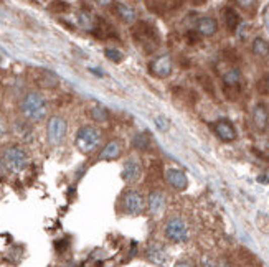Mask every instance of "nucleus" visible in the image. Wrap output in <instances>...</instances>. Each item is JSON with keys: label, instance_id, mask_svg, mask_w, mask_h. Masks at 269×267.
<instances>
[{"label": "nucleus", "instance_id": "f257e3e1", "mask_svg": "<svg viewBox=\"0 0 269 267\" xmlns=\"http://www.w3.org/2000/svg\"><path fill=\"white\" fill-rule=\"evenodd\" d=\"M132 38L141 48H144L146 53H152L160 45V35L155 25L151 22L141 20L132 27Z\"/></svg>", "mask_w": 269, "mask_h": 267}, {"label": "nucleus", "instance_id": "f03ea898", "mask_svg": "<svg viewBox=\"0 0 269 267\" xmlns=\"http://www.w3.org/2000/svg\"><path fill=\"white\" fill-rule=\"evenodd\" d=\"M22 113L32 122H40L48 114V104L47 99L43 97L40 92H28L22 101Z\"/></svg>", "mask_w": 269, "mask_h": 267}, {"label": "nucleus", "instance_id": "7ed1b4c3", "mask_svg": "<svg viewBox=\"0 0 269 267\" xmlns=\"http://www.w3.org/2000/svg\"><path fill=\"white\" fill-rule=\"evenodd\" d=\"M76 148L84 155H89L101 145V130L93 127V126H83L76 132V139H74Z\"/></svg>", "mask_w": 269, "mask_h": 267}, {"label": "nucleus", "instance_id": "20e7f679", "mask_svg": "<svg viewBox=\"0 0 269 267\" xmlns=\"http://www.w3.org/2000/svg\"><path fill=\"white\" fill-rule=\"evenodd\" d=\"M4 165L7 167V170L12 173H20L28 169L30 165V157L25 148L20 145H10L5 148L4 152Z\"/></svg>", "mask_w": 269, "mask_h": 267}, {"label": "nucleus", "instance_id": "39448f33", "mask_svg": "<svg viewBox=\"0 0 269 267\" xmlns=\"http://www.w3.org/2000/svg\"><path fill=\"white\" fill-rule=\"evenodd\" d=\"M164 234L165 238L175 244H184L190 239V228L189 223L180 216H172L168 218L164 228Z\"/></svg>", "mask_w": 269, "mask_h": 267}, {"label": "nucleus", "instance_id": "423d86ee", "mask_svg": "<svg viewBox=\"0 0 269 267\" xmlns=\"http://www.w3.org/2000/svg\"><path fill=\"white\" fill-rule=\"evenodd\" d=\"M119 208L127 216H139L146 209V198L137 190H126L119 200Z\"/></svg>", "mask_w": 269, "mask_h": 267}, {"label": "nucleus", "instance_id": "0eeeda50", "mask_svg": "<svg viewBox=\"0 0 269 267\" xmlns=\"http://www.w3.org/2000/svg\"><path fill=\"white\" fill-rule=\"evenodd\" d=\"M68 134V124L63 117L53 116L50 117L47 126V139L52 145H61L66 139Z\"/></svg>", "mask_w": 269, "mask_h": 267}, {"label": "nucleus", "instance_id": "6e6552de", "mask_svg": "<svg viewBox=\"0 0 269 267\" xmlns=\"http://www.w3.org/2000/svg\"><path fill=\"white\" fill-rule=\"evenodd\" d=\"M142 160L137 157V155H130V157L124 162V169H122V180L127 185H134L142 178Z\"/></svg>", "mask_w": 269, "mask_h": 267}, {"label": "nucleus", "instance_id": "1a4fd4ad", "mask_svg": "<svg viewBox=\"0 0 269 267\" xmlns=\"http://www.w3.org/2000/svg\"><path fill=\"white\" fill-rule=\"evenodd\" d=\"M146 208L151 213L154 218H159V216L164 215V211L167 208V198L165 193L162 190H152L147 196L146 201Z\"/></svg>", "mask_w": 269, "mask_h": 267}, {"label": "nucleus", "instance_id": "9d476101", "mask_svg": "<svg viewBox=\"0 0 269 267\" xmlns=\"http://www.w3.org/2000/svg\"><path fill=\"white\" fill-rule=\"evenodd\" d=\"M149 70L154 74L155 78H167L172 74L173 70V63H172V58L168 57V55H162V57H157L151 61V65H149Z\"/></svg>", "mask_w": 269, "mask_h": 267}, {"label": "nucleus", "instance_id": "9b49d317", "mask_svg": "<svg viewBox=\"0 0 269 267\" xmlns=\"http://www.w3.org/2000/svg\"><path fill=\"white\" fill-rule=\"evenodd\" d=\"M164 178L173 190L184 191V190H187V186H189V178H187L185 172L178 170V169H172V167L170 169H167L164 172Z\"/></svg>", "mask_w": 269, "mask_h": 267}, {"label": "nucleus", "instance_id": "f8f14e48", "mask_svg": "<svg viewBox=\"0 0 269 267\" xmlns=\"http://www.w3.org/2000/svg\"><path fill=\"white\" fill-rule=\"evenodd\" d=\"M146 259L149 262L162 267V265H165L168 254H167V249L160 243H151L146 247Z\"/></svg>", "mask_w": 269, "mask_h": 267}, {"label": "nucleus", "instance_id": "ddd939ff", "mask_svg": "<svg viewBox=\"0 0 269 267\" xmlns=\"http://www.w3.org/2000/svg\"><path fill=\"white\" fill-rule=\"evenodd\" d=\"M213 130H215L216 137L220 139V140H223V142H235L236 137H238L235 126L230 121H227V119L216 121L213 124Z\"/></svg>", "mask_w": 269, "mask_h": 267}, {"label": "nucleus", "instance_id": "4468645a", "mask_svg": "<svg viewBox=\"0 0 269 267\" xmlns=\"http://www.w3.org/2000/svg\"><path fill=\"white\" fill-rule=\"evenodd\" d=\"M91 33L99 40H109V38H116V28L112 27L109 22H106L104 18H96L95 27L91 28Z\"/></svg>", "mask_w": 269, "mask_h": 267}, {"label": "nucleus", "instance_id": "2eb2a0df", "mask_svg": "<svg viewBox=\"0 0 269 267\" xmlns=\"http://www.w3.org/2000/svg\"><path fill=\"white\" fill-rule=\"evenodd\" d=\"M253 126L259 132H264L269 126V111L266 109V105L258 104L253 111Z\"/></svg>", "mask_w": 269, "mask_h": 267}, {"label": "nucleus", "instance_id": "dca6fc26", "mask_svg": "<svg viewBox=\"0 0 269 267\" xmlns=\"http://www.w3.org/2000/svg\"><path fill=\"white\" fill-rule=\"evenodd\" d=\"M218 32V22L213 17H202L197 22V33L202 36H213Z\"/></svg>", "mask_w": 269, "mask_h": 267}, {"label": "nucleus", "instance_id": "f3484780", "mask_svg": "<svg viewBox=\"0 0 269 267\" xmlns=\"http://www.w3.org/2000/svg\"><path fill=\"white\" fill-rule=\"evenodd\" d=\"M121 153H122V144L119 140L112 139L104 145L101 155H99V158L111 162V160H117L119 157H121Z\"/></svg>", "mask_w": 269, "mask_h": 267}, {"label": "nucleus", "instance_id": "a211bd4d", "mask_svg": "<svg viewBox=\"0 0 269 267\" xmlns=\"http://www.w3.org/2000/svg\"><path fill=\"white\" fill-rule=\"evenodd\" d=\"M112 10H114V14L121 18L122 22L130 23L136 20V10L130 7L127 4H122V2H114L112 4Z\"/></svg>", "mask_w": 269, "mask_h": 267}, {"label": "nucleus", "instance_id": "6ab92c4d", "mask_svg": "<svg viewBox=\"0 0 269 267\" xmlns=\"http://www.w3.org/2000/svg\"><path fill=\"white\" fill-rule=\"evenodd\" d=\"M223 17H225V25H227V28L230 32H235V30L240 27L241 23V18L238 15V12L233 10L231 7H227L223 12Z\"/></svg>", "mask_w": 269, "mask_h": 267}, {"label": "nucleus", "instance_id": "aec40b11", "mask_svg": "<svg viewBox=\"0 0 269 267\" xmlns=\"http://www.w3.org/2000/svg\"><path fill=\"white\" fill-rule=\"evenodd\" d=\"M134 147L137 148L139 152H149L152 148V139L151 135L147 132H142V134H137L134 137Z\"/></svg>", "mask_w": 269, "mask_h": 267}, {"label": "nucleus", "instance_id": "412c9836", "mask_svg": "<svg viewBox=\"0 0 269 267\" xmlns=\"http://www.w3.org/2000/svg\"><path fill=\"white\" fill-rule=\"evenodd\" d=\"M89 117L95 122L103 124L106 121H109V111L103 108V105H95V108L89 109Z\"/></svg>", "mask_w": 269, "mask_h": 267}, {"label": "nucleus", "instance_id": "4be33fe9", "mask_svg": "<svg viewBox=\"0 0 269 267\" xmlns=\"http://www.w3.org/2000/svg\"><path fill=\"white\" fill-rule=\"evenodd\" d=\"M253 53L256 55V57H261V58L269 57V43L264 38H254Z\"/></svg>", "mask_w": 269, "mask_h": 267}, {"label": "nucleus", "instance_id": "5701e85b", "mask_svg": "<svg viewBox=\"0 0 269 267\" xmlns=\"http://www.w3.org/2000/svg\"><path fill=\"white\" fill-rule=\"evenodd\" d=\"M146 5L147 9L154 12V14H159V15H164L167 12V5H165V0H146Z\"/></svg>", "mask_w": 269, "mask_h": 267}, {"label": "nucleus", "instance_id": "b1692460", "mask_svg": "<svg viewBox=\"0 0 269 267\" xmlns=\"http://www.w3.org/2000/svg\"><path fill=\"white\" fill-rule=\"evenodd\" d=\"M104 55H106V58H109L111 61H114V63H121L124 58L122 51H119L117 48H106Z\"/></svg>", "mask_w": 269, "mask_h": 267}, {"label": "nucleus", "instance_id": "393cba45", "mask_svg": "<svg viewBox=\"0 0 269 267\" xmlns=\"http://www.w3.org/2000/svg\"><path fill=\"white\" fill-rule=\"evenodd\" d=\"M50 10L56 12V14H65V12L70 10V5L63 2V0H55V2L50 4Z\"/></svg>", "mask_w": 269, "mask_h": 267}, {"label": "nucleus", "instance_id": "a878e982", "mask_svg": "<svg viewBox=\"0 0 269 267\" xmlns=\"http://www.w3.org/2000/svg\"><path fill=\"white\" fill-rule=\"evenodd\" d=\"M256 4H258V0H236L238 7H241L243 10H246V12H254Z\"/></svg>", "mask_w": 269, "mask_h": 267}, {"label": "nucleus", "instance_id": "bb28decb", "mask_svg": "<svg viewBox=\"0 0 269 267\" xmlns=\"http://www.w3.org/2000/svg\"><path fill=\"white\" fill-rule=\"evenodd\" d=\"M200 83H202V86L210 92L211 96H215V89H213V83L210 81L208 76H200Z\"/></svg>", "mask_w": 269, "mask_h": 267}, {"label": "nucleus", "instance_id": "cd10ccee", "mask_svg": "<svg viewBox=\"0 0 269 267\" xmlns=\"http://www.w3.org/2000/svg\"><path fill=\"white\" fill-rule=\"evenodd\" d=\"M154 122L157 124V127L162 130V132H165V130L168 129V121H167V117H164V116H157L154 119Z\"/></svg>", "mask_w": 269, "mask_h": 267}, {"label": "nucleus", "instance_id": "c85d7f7f", "mask_svg": "<svg viewBox=\"0 0 269 267\" xmlns=\"http://www.w3.org/2000/svg\"><path fill=\"white\" fill-rule=\"evenodd\" d=\"M202 267H216V262L211 257H203L202 259Z\"/></svg>", "mask_w": 269, "mask_h": 267}, {"label": "nucleus", "instance_id": "c756f323", "mask_svg": "<svg viewBox=\"0 0 269 267\" xmlns=\"http://www.w3.org/2000/svg\"><path fill=\"white\" fill-rule=\"evenodd\" d=\"M173 267H195V264H193V262H190V260H178V262L177 264H175Z\"/></svg>", "mask_w": 269, "mask_h": 267}, {"label": "nucleus", "instance_id": "7c9ffc66", "mask_svg": "<svg viewBox=\"0 0 269 267\" xmlns=\"http://www.w3.org/2000/svg\"><path fill=\"white\" fill-rule=\"evenodd\" d=\"M262 22H264V25H266V28L269 30V5L266 7V10H264V14H262Z\"/></svg>", "mask_w": 269, "mask_h": 267}, {"label": "nucleus", "instance_id": "2f4dec72", "mask_svg": "<svg viewBox=\"0 0 269 267\" xmlns=\"http://www.w3.org/2000/svg\"><path fill=\"white\" fill-rule=\"evenodd\" d=\"M96 2L99 5H104V7H106V5H112V4H114V0H96Z\"/></svg>", "mask_w": 269, "mask_h": 267}, {"label": "nucleus", "instance_id": "473e14b6", "mask_svg": "<svg viewBox=\"0 0 269 267\" xmlns=\"http://www.w3.org/2000/svg\"><path fill=\"white\" fill-rule=\"evenodd\" d=\"M5 134V124H4V121H2V117H0V137Z\"/></svg>", "mask_w": 269, "mask_h": 267}, {"label": "nucleus", "instance_id": "72a5a7b5", "mask_svg": "<svg viewBox=\"0 0 269 267\" xmlns=\"http://www.w3.org/2000/svg\"><path fill=\"white\" fill-rule=\"evenodd\" d=\"M189 2L192 5H203V4H206V0H189Z\"/></svg>", "mask_w": 269, "mask_h": 267}, {"label": "nucleus", "instance_id": "f704fd0d", "mask_svg": "<svg viewBox=\"0 0 269 267\" xmlns=\"http://www.w3.org/2000/svg\"><path fill=\"white\" fill-rule=\"evenodd\" d=\"M266 86H267V89H269V74H267V78H266Z\"/></svg>", "mask_w": 269, "mask_h": 267}, {"label": "nucleus", "instance_id": "c9c22d12", "mask_svg": "<svg viewBox=\"0 0 269 267\" xmlns=\"http://www.w3.org/2000/svg\"><path fill=\"white\" fill-rule=\"evenodd\" d=\"M0 61H2V58H0Z\"/></svg>", "mask_w": 269, "mask_h": 267}]
</instances>
